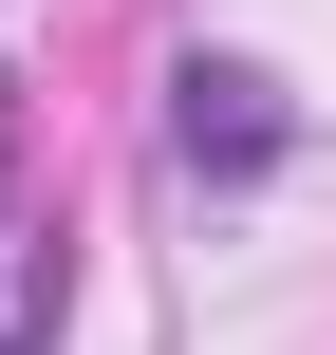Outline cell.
<instances>
[{
	"instance_id": "obj_2",
	"label": "cell",
	"mask_w": 336,
	"mask_h": 355,
	"mask_svg": "<svg viewBox=\"0 0 336 355\" xmlns=\"http://www.w3.org/2000/svg\"><path fill=\"white\" fill-rule=\"evenodd\" d=\"M0 150H19V94H0Z\"/></svg>"
},
{
	"instance_id": "obj_1",
	"label": "cell",
	"mask_w": 336,
	"mask_h": 355,
	"mask_svg": "<svg viewBox=\"0 0 336 355\" xmlns=\"http://www.w3.org/2000/svg\"><path fill=\"white\" fill-rule=\"evenodd\" d=\"M168 131H187V168H262V150H281V112H262L243 56H187V112H168Z\"/></svg>"
}]
</instances>
